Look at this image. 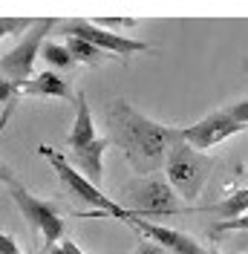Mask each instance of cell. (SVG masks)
Listing matches in <instances>:
<instances>
[{"label":"cell","mask_w":248,"mask_h":254,"mask_svg":"<svg viewBox=\"0 0 248 254\" xmlns=\"http://www.w3.org/2000/svg\"><path fill=\"white\" fill-rule=\"evenodd\" d=\"M107 127H110V142H116L122 147L127 162L133 165V171L141 176L159 171L168 162L173 142L182 133V130L165 127L153 119H147V116H141L127 101H113L107 107Z\"/></svg>","instance_id":"1"},{"label":"cell","mask_w":248,"mask_h":254,"mask_svg":"<svg viewBox=\"0 0 248 254\" xmlns=\"http://www.w3.org/2000/svg\"><path fill=\"white\" fill-rule=\"evenodd\" d=\"M214 165H217L214 159L205 156L196 147H190V144L182 139V133H179V139L173 142L171 153H168L165 174H168V182L173 185V190H176L182 199L193 202L202 193V188H205V182H208V176L214 171Z\"/></svg>","instance_id":"2"},{"label":"cell","mask_w":248,"mask_h":254,"mask_svg":"<svg viewBox=\"0 0 248 254\" xmlns=\"http://www.w3.org/2000/svg\"><path fill=\"white\" fill-rule=\"evenodd\" d=\"M38 153L47 159L49 165L55 168V174L61 176V182L66 185V190L72 193V196H78V199H84V202H90V205L95 208V214H104V217H116V220L122 222H130L139 220L130 208H124L122 202H116V199H110L107 193H101V190L95 188V182H90L84 174H78V168H72L66 159L58 153V150H52L49 144H41L38 147Z\"/></svg>","instance_id":"3"},{"label":"cell","mask_w":248,"mask_h":254,"mask_svg":"<svg viewBox=\"0 0 248 254\" xmlns=\"http://www.w3.org/2000/svg\"><path fill=\"white\" fill-rule=\"evenodd\" d=\"M3 185L9 188V196L15 199V205L20 208V214L26 217V222L44 237V249L49 252L52 246H58L63 237V220H61V214L55 211V205L47 202V199H41V196H35V193H29L15 176L9 174V168H3Z\"/></svg>","instance_id":"4"},{"label":"cell","mask_w":248,"mask_h":254,"mask_svg":"<svg viewBox=\"0 0 248 254\" xmlns=\"http://www.w3.org/2000/svg\"><path fill=\"white\" fill-rule=\"evenodd\" d=\"M127 202L136 217H147V214H179V199L176 190L168 179L159 176H141L133 185H127Z\"/></svg>","instance_id":"5"},{"label":"cell","mask_w":248,"mask_h":254,"mask_svg":"<svg viewBox=\"0 0 248 254\" xmlns=\"http://www.w3.org/2000/svg\"><path fill=\"white\" fill-rule=\"evenodd\" d=\"M52 26H55L52 17H38L35 29H32L29 35H23V41H20L15 49L3 52V58H0L3 81H17V84H23V81L29 78L32 64H35V58L41 55V49H44V38H47V32L52 29Z\"/></svg>","instance_id":"6"},{"label":"cell","mask_w":248,"mask_h":254,"mask_svg":"<svg viewBox=\"0 0 248 254\" xmlns=\"http://www.w3.org/2000/svg\"><path fill=\"white\" fill-rule=\"evenodd\" d=\"M61 32L66 35V38H84V41L95 44L98 49H104V52H110V55H119V58H124V61H127L133 52L150 49L147 44H141V41H133V38H124V35L107 32V29H101L95 20H84V17L61 23Z\"/></svg>","instance_id":"7"},{"label":"cell","mask_w":248,"mask_h":254,"mask_svg":"<svg viewBox=\"0 0 248 254\" xmlns=\"http://www.w3.org/2000/svg\"><path fill=\"white\" fill-rule=\"evenodd\" d=\"M243 127L246 125H240L228 110H219V113H211V116L199 119L196 125L185 127L182 139L190 147H196V150H208V147H217L219 142H225L234 133H243Z\"/></svg>","instance_id":"8"},{"label":"cell","mask_w":248,"mask_h":254,"mask_svg":"<svg viewBox=\"0 0 248 254\" xmlns=\"http://www.w3.org/2000/svg\"><path fill=\"white\" fill-rule=\"evenodd\" d=\"M130 228L139 231L144 240L162 246L168 254H208L193 237H187V234L176 231V228H168V225H153V222H144L139 217V220L130 222Z\"/></svg>","instance_id":"9"},{"label":"cell","mask_w":248,"mask_h":254,"mask_svg":"<svg viewBox=\"0 0 248 254\" xmlns=\"http://www.w3.org/2000/svg\"><path fill=\"white\" fill-rule=\"evenodd\" d=\"M17 87H20V95H49V98H63V101H75L78 104L69 81L61 78L55 69H47V72L35 75L32 81H23V84H17Z\"/></svg>","instance_id":"10"},{"label":"cell","mask_w":248,"mask_h":254,"mask_svg":"<svg viewBox=\"0 0 248 254\" xmlns=\"http://www.w3.org/2000/svg\"><path fill=\"white\" fill-rule=\"evenodd\" d=\"M110 139H95L90 147H84V150H72V159H75L78 171L87 176L90 182H98L101 176H104V150H107Z\"/></svg>","instance_id":"11"},{"label":"cell","mask_w":248,"mask_h":254,"mask_svg":"<svg viewBox=\"0 0 248 254\" xmlns=\"http://www.w3.org/2000/svg\"><path fill=\"white\" fill-rule=\"evenodd\" d=\"M98 136H95V125H93V113H90V104H87V95H78V116L75 125L69 130V147L72 150H84L90 147Z\"/></svg>","instance_id":"12"},{"label":"cell","mask_w":248,"mask_h":254,"mask_svg":"<svg viewBox=\"0 0 248 254\" xmlns=\"http://www.w3.org/2000/svg\"><path fill=\"white\" fill-rule=\"evenodd\" d=\"M66 49H69V55H72L78 64H87V66H98V64H104V61L113 58L110 52L98 49L95 44L84 41V38H66Z\"/></svg>","instance_id":"13"},{"label":"cell","mask_w":248,"mask_h":254,"mask_svg":"<svg viewBox=\"0 0 248 254\" xmlns=\"http://www.w3.org/2000/svg\"><path fill=\"white\" fill-rule=\"evenodd\" d=\"M41 58H44L49 66H55V69H69V66L75 64V58L69 55L66 44H55V41L44 44V49H41Z\"/></svg>","instance_id":"14"},{"label":"cell","mask_w":248,"mask_h":254,"mask_svg":"<svg viewBox=\"0 0 248 254\" xmlns=\"http://www.w3.org/2000/svg\"><path fill=\"white\" fill-rule=\"evenodd\" d=\"M17 98H20V87H17V81H0V104H3L0 125L9 122V116H12V110H15Z\"/></svg>","instance_id":"15"},{"label":"cell","mask_w":248,"mask_h":254,"mask_svg":"<svg viewBox=\"0 0 248 254\" xmlns=\"http://www.w3.org/2000/svg\"><path fill=\"white\" fill-rule=\"evenodd\" d=\"M38 17H0V32L3 35H20L23 29H35Z\"/></svg>","instance_id":"16"},{"label":"cell","mask_w":248,"mask_h":254,"mask_svg":"<svg viewBox=\"0 0 248 254\" xmlns=\"http://www.w3.org/2000/svg\"><path fill=\"white\" fill-rule=\"evenodd\" d=\"M225 231H248V214H243L240 220H231V222H217L211 234L217 237V234H225Z\"/></svg>","instance_id":"17"},{"label":"cell","mask_w":248,"mask_h":254,"mask_svg":"<svg viewBox=\"0 0 248 254\" xmlns=\"http://www.w3.org/2000/svg\"><path fill=\"white\" fill-rule=\"evenodd\" d=\"M95 23H98L101 29H104V26H119V29H133V26H136L133 17H101V20H95Z\"/></svg>","instance_id":"18"},{"label":"cell","mask_w":248,"mask_h":254,"mask_svg":"<svg viewBox=\"0 0 248 254\" xmlns=\"http://www.w3.org/2000/svg\"><path fill=\"white\" fill-rule=\"evenodd\" d=\"M228 113H231L240 125H248V98H243V101H237L234 107H228Z\"/></svg>","instance_id":"19"},{"label":"cell","mask_w":248,"mask_h":254,"mask_svg":"<svg viewBox=\"0 0 248 254\" xmlns=\"http://www.w3.org/2000/svg\"><path fill=\"white\" fill-rule=\"evenodd\" d=\"M49 254H87V252H81V246L69 243V240H61L58 246H52V249H49Z\"/></svg>","instance_id":"20"},{"label":"cell","mask_w":248,"mask_h":254,"mask_svg":"<svg viewBox=\"0 0 248 254\" xmlns=\"http://www.w3.org/2000/svg\"><path fill=\"white\" fill-rule=\"evenodd\" d=\"M0 254H23L17 249V243L9 234H0Z\"/></svg>","instance_id":"21"},{"label":"cell","mask_w":248,"mask_h":254,"mask_svg":"<svg viewBox=\"0 0 248 254\" xmlns=\"http://www.w3.org/2000/svg\"><path fill=\"white\" fill-rule=\"evenodd\" d=\"M133 254H168V252H165L162 246H156V243H150V240H147V243H141Z\"/></svg>","instance_id":"22"},{"label":"cell","mask_w":248,"mask_h":254,"mask_svg":"<svg viewBox=\"0 0 248 254\" xmlns=\"http://www.w3.org/2000/svg\"><path fill=\"white\" fill-rule=\"evenodd\" d=\"M246 72H248V58H246Z\"/></svg>","instance_id":"23"},{"label":"cell","mask_w":248,"mask_h":254,"mask_svg":"<svg viewBox=\"0 0 248 254\" xmlns=\"http://www.w3.org/2000/svg\"><path fill=\"white\" fill-rule=\"evenodd\" d=\"M208 254H219V252H208Z\"/></svg>","instance_id":"24"}]
</instances>
